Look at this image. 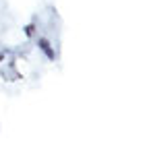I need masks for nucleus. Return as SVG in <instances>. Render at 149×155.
<instances>
[{"label": "nucleus", "instance_id": "obj_1", "mask_svg": "<svg viewBox=\"0 0 149 155\" xmlns=\"http://www.w3.org/2000/svg\"><path fill=\"white\" fill-rule=\"evenodd\" d=\"M39 46H41V50L48 54V58H54V52H52V48H50V44L46 41V39H39Z\"/></svg>", "mask_w": 149, "mask_h": 155}]
</instances>
